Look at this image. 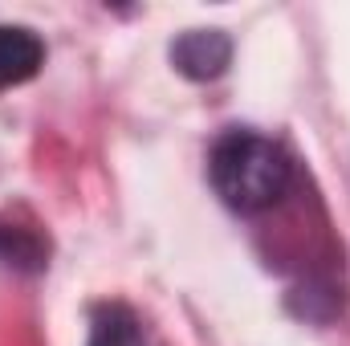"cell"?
Returning a JSON list of instances; mask_svg holds the SVG:
<instances>
[{
  "label": "cell",
  "mask_w": 350,
  "mask_h": 346,
  "mask_svg": "<svg viewBox=\"0 0 350 346\" xmlns=\"http://www.w3.org/2000/svg\"><path fill=\"white\" fill-rule=\"evenodd\" d=\"M208 179L216 187V196L241 212V216H253L273 208L289 183H293V163L289 155L265 139L257 131H224L216 143H212V155H208Z\"/></svg>",
  "instance_id": "obj_1"
},
{
  "label": "cell",
  "mask_w": 350,
  "mask_h": 346,
  "mask_svg": "<svg viewBox=\"0 0 350 346\" xmlns=\"http://www.w3.org/2000/svg\"><path fill=\"white\" fill-rule=\"evenodd\" d=\"M232 62V41L224 29H187L172 45V66L191 82H216Z\"/></svg>",
  "instance_id": "obj_2"
},
{
  "label": "cell",
  "mask_w": 350,
  "mask_h": 346,
  "mask_svg": "<svg viewBox=\"0 0 350 346\" xmlns=\"http://www.w3.org/2000/svg\"><path fill=\"white\" fill-rule=\"evenodd\" d=\"M45 66V45L25 25H0V90L25 86Z\"/></svg>",
  "instance_id": "obj_3"
},
{
  "label": "cell",
  "mask_w": 350,
  "mask_h": 346,
  "mask_svg": "<svg viewBox=\"0 0 350 346\" xmlns=\"http://www.w3.org/2000/svg\"><path fill=\"white\" fill-rule=\"evenodd\" d=\"M90 346H147V334L131 306L102 302L90 318Z\"/></svg>",
  "instance_id": "obj_4"
},
{
  "label": "cell",
  "mask_w": 350,
  "mask_h": 346,
  "mask_svg": "<svg viewBox=\"0 0 350 346\" xmlns=\"http://www.w3.org/2000/svg\"><path fill=\"white\" fill-rule=\"evenodd\" d=\"M49 241L37 232V228H21L12 220H0V261L12 265V269H45L49 265Z\"/></svg>",
  "instance_id": "obj_5"
}]
</instances>
